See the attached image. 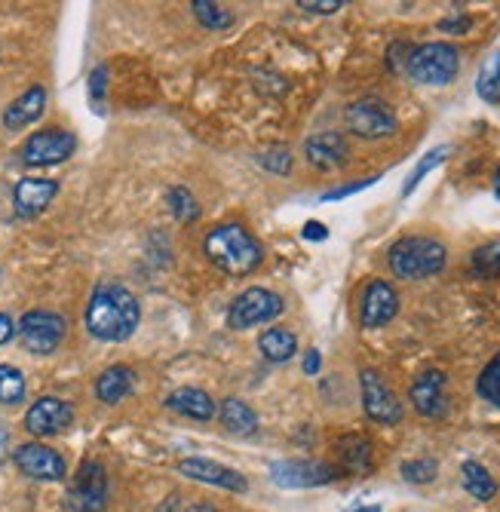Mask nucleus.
<instances>
[{
	"label": "nucleus",
	"mask_w": 500,
	"mask_h": 512,
	"mask_svg": "<svg viewBox=\"0 0 500 512\" xmlns=\"http://www.w3.org/2000/svg\"><path fill=\"white\" fill-rule=\"evenodd\" d=\"M448 151H451L448 145H439V148H433L430 154H424V157H421V163L412 169V175L405 178V184H402V197H412L418 184H421V181H424V178H427V175H430V172L445 160V157H448Z\"/></svg>",
	"instance_id": "c85d7f7f"
},
{
	"label": "nucleus",
	"mask_w": 500,
	"mask_h": 512,
	"mask_svg": "<svg viewBox=\"0 0 500 512\" xmlns=\"http://www.w3.org/2000/svg\"><path fill=\"white\" fill-rule=\"evenodd\" d=\"M359 390H362V411H366L369 421L384 424V427H393L402 421V402L396 399V393L390 390L381 371H375V368L362 371Z\"/></svg>",
	"instance_id": "6e6552de"
},
{
	"label": "nucleus",
	"mask_w": 500,
	"mask_h": 512,
	"mask_svg": "<svg viewBox=\"0 0 500 512\" xmlns=\"http://www.w3.org/2000/svg\"><path fill=\"white\" fill-rule=\"evenodd\" d=\"M166 408L181 417H191V421H212L215 417V402L200 387H178L166 396Z\"/></svg>",
	"instance_id": "aec40b11"
},
{
	"label": "nucleus",
	"mask_w": 500,
	"mask_h": 512,
	"mask_svg": "<svg viewBox=\"0 0 500 512\" xmlns=\"http://www.w3.org/2000/svg\"><path fill=\"white\" fill-rule=\"evenodd\" d=\"M258 350L267 362H289L298 353V338L289 329H267L258 341Z\"/></svg>",
	"instance_id": "b1692460"
},
{
	"label": "nucleus",
	"mask_w": 500,
	"mask_h": 512,
	"mask_svg": "<svg viewBox=\"0 0 500 512\" xmlns=\"http://www.w3.org/2000/svg\"><path fill=\"white\" fill-rule=\"evenodd\" d=\"M218 417H221L224 430H227V433H234V436H252V433L258 430V414L252 411L249 402H243V399H237V396H231V399H224V402H221Z\"/></svg>",
	"instance_id": "5701e85b"
},
{
	"label": "nucleus",
	"mask_w": 500,
	"mask_h": 512,
	"mask_svg": "<svg viewBox=\"0 0 500 512\" xmlns=\"http://www.w3.org/2000/svg\"><path fill=\"white\" fill-rule=\"evenodd\" d=\"M461 71V53L451 43H421L405 62V74L421 86H448Z\"/></svg>",
	"instance_id": "20e7f679"
},
{
	"label": "nucleus",
	"mask_w": 500,
	"mask_h": 512,
	"mask_svg": "<svg viewBox=\"0 0 500 512\" xmlns=\"http://www.w3.org/2000/svg\"><path fill=\"white\" fill-rule=\"evenodd\" d=\"M298 7L307 10V13H323V16H332L338 10H344V0H298Z\"/></svg>",
	"instance_id": "e433bc0d"
},
{
	"label": "nucleus",
	"mask_w": 500,
	"mask_h": 512,
	"mask_svg": "<svg viewBox=\"0 0 500 512\" xmlns=\"http://www.w3.org/2000/svg\"><path fill=\"white\" fill-rule=\"evenodd\" d=\"M7 448H10V430L0 424V463H4V457H7Z\"/></svg>",
	"instance_id": "79ce46f5"
},
{
	"label": "nucleus",
	"mask_w": 500,
	"mask_h": 512,
	"mask_svg": "<svg viewBox=\"0 0 500 512\" xmlns=\"http://www.w3.org/2000/svg\"><path fill=\"white\" fill-rule=\"evenodd\" d=\"M402 479L412 482V485H430L439 476V463L433 457H415V460H405L399 467Z\"/></svg>",
	"instance_id": "c756f323"
},
{
	"label": "nucleus",
	"mask_w": 500,
	"mask_h": 512,
	"mask_svg": "<svg viewBox=\"0 0 500 512\" xmlns=\"http://www.w3.org/2000/svg\"><path fill=\"white\" fill-rule=\"evenodd\" d=\"M476 92H479V99H482V102L500 105V50L491 53V56L485 59V65L479 68Z\"/></svg>",
	"instance_id": "393cba45"
},
{
	"label": "nucleus",
	"mask_w": 500,
	"mask_h": 512,
	"mask_svg": "<svg viewBox=\"0 0 500 512\" xmlns=\"http://www.w3.org/2000/svg\"><path fill=\"white\" fill-rule=\"evenodd\" d=\"M335 451H338V460H341V470L347 473H369L372 470V442L369 436L362 433H347L335 442Z\"/></svg>",
	"instance_id": "412c9836"
},
{
	"label": "nucleus",
	"mask_w": 500,
	"mask_h": 512,
	"mask_svg": "<svg viewBox=\"0 0 500 512\" xmlns=\"http://www.w3.org/2000/svg\"><path fill=\"white\" fill-rule=\"evenodd\" d=\"M178 473L194 479V482L215 485L221 491H234V494H243L249 488V482H246L243 473L224 467V463H218V460H209V457H188V460H181L178 463Z\"/></svg>",
	"instance_id": "dca6fc26"
},
{
	"label": "nucleus",
	"mask_w": 500,
	"mask_h": 512,
	"mask_svg": "<svg viewBox=\"0 0 500 512\" xmlns=\"http://www.w3.org/2000/svg\"><path fill=\"white\" fill-rule=\"evenodd\" d=\"M16 467L22 470V476L34 479V482H62L68 476V463L65 457L50 448V445H43V442H28V445H19L16 454Z\"/></svg>",
	"instance_id": "f8f14e48"
},
{
	"label": "nucleus",
	"mask_w": 500,
	"mask_h": 512,
	"mask_svg": "<svg viewBox=\"0 0 500 512\" xmlns=\"http://www.w3.org/2000/svg\"><path fill=\"white\" fill-rule=\"evenodd\" d=\"M25 375L16 365H0V405H19L25 399Z\"/></svg>",
	"instance_id": "cd10ccee"
},
{
	"label": "nucleus",
	"mask_w": 500,
	"mask_h": 512,
	"mask_svg": "<svg viewBox=\"0 0 500 512\" xmlns=\"http://www.w3.org/2000/svg\"><path fill=\"white\" fill-rule=\"evenodd\" d=\"M166 203H169V212L181 221V224H194L200 218V203L197 197L185 188V184H175V188L166 191Z\"/></svg>",
	"instance_id": "bb28decb"
},
{
	"label": "nucleus",
	"mask_w": 500,
	"mask_h": 512,
	"mask_svg": "<svg viewBox=\"0 0 500 512\" xmlns=\"http://www.w3.org/2000/svg\"><path fill=\"white\" fill-rule=\"evenodd\" d=\"M71 421H74L71 402H65L59 396H40L25 414V430L37 439H50V436L65 433L71 427Z\"/></svg>",
	"instance_id": "ddd939ff"
},
{
	"label": "nucleus",
	"mask_w": 500,
	"mask_h": 512,
	"mask_svg": "<svg viewBox=\"0 0 500 512\" xmlns=\"http://www.w3.org/2000/svg\"><path fill=\"white\" fill-rule=\"evenodd\" d=\"M461 476H464V488H467L470 497H476V500H491V497L497 494V485H494L491 473L482 467V463L467 460L464 467H461Z\"/></svg>",
	"instance_id": "a878e982"
},
{
	"label": "nucleus",
	"mask_w": 500,
	"mask_h": 512,
	"mask_svg": "<svg viewBox=\"0 0 500 512\" xmlns=\"http://www.w3.org/2000/svg\"><path fill=\"white\" fill-rule=\"evenodd\" d=\"M108 506V473L99 460L80 463L68 491V512H105Z\"/></svg>",
	"instance_id": "1a4fd4ad"
},
{
	"label": "nucleus",
	"mask_w": 500,
	"mask_h": 512,
	"mask_svg": "<svg viewBox=\"0 0 500 512\" xmlns=\"http://www.w3.org/2000/svg\"><path fill=\"white\" fill-rule=\"evenodd\" d=\"M341 476L338 467L323 460H277L270 467V479H274L277 488H289V491H301V488H320V485H332Z\"/></svg>",
	"instance_id": "9d476101"
},
{
	"label": "nucleus",
	"mask_w": 500,
	"mask_h": 512,
	"mask_svg": "<svg viewBox=\"0 0 500 512\" xmlns=\"http://www.w3.org/2000/svg\"><path fill=\"white\" fill-rule=\"evenodd\" d=\"M439 28H442V31H458V34H467V31H470V19H467V16H461V19H442V22H439Z\"/></svg>",
	"instance_id": "ea45409f"
},
{
	"label": "nucleus",
	"mask_w": 500,
	"mask_h": 512,
	"mask_svg": "<svg viewBox=\"0 0 500 512\" xmlns=\"http://www.w3.org/2000/svg\"><path fill=\"white\" fill-rule=\"evenodd\" d=\"M105 92H108V68L99 65L93 74H89V102L102 114L105 111Z\"/></svg>",
	"instance_id": "f704fd0d"
},
{
	"label": "nucleus",
	"mask_w": 500,
	"mask_h": 512,
	"mask_svg": "<svg viewBox=\"0 0 500 512\" xmlns=\"http://www.w3.org/2000/svg\"><path fill=\"white\" fill-rule=\"evenodd\" d=\"M191 10H194V16L200 19L203 28L224 31V28H231V25H234V16L227 13L224 7H218V4H209V0H194Z\"/></svg>",
	"instance_id": "7c9ffc66"
},
{
	"label": "nucleus",
	"mask_w": 500,
	"mask_h": 512,
	"mask_svg": "<svg viewBox=\"0 0 500 512\" xmlns=\"http://www.w3.org/2000/svg\"><path fill=\"white\" fill-rule=\"evenodd\" d=\"M347 512H381V506H378V503H372V506H366V503H356V506H350Z\"/></svg>",
	"instance_id": "37998d69"
},
{
	"label": "nucleus",
	"mask_w": 500,
	"mask_h": 512,
	"mask_svg": "<svg viewBox=\"0 0 500 512\" xmlns=\"http://www.w3.org/2000/svg\"><path fill=\"white\" fill-rule=\"evenodd\" d=\"M378 178H362V181H353V184H344V188H335V191H326L320 200L323 203H332V200H344V197H350V194H359V191H366V188H372Z\"/></svg>",
	"instance_id": "c9c22d12"
},
{
	"label": "nucleus",
	"mask_w": 500,
	"mask_h": 512,
	"mask_svg": "<svg viewBox=\"0 0 500 512\" xmlns=\"http://www.w3.org/2000/svg\"><path fill=\"white\" fill-rule=\"evenodd\" d=\"M304 157L313 169L332 172L341 169L350 160V145L341 132H316L304 142Z\"/></svg>",
	"instance_id": "f3484780"
},
{
	"label": "nucleus",
	"mask_w": 500,
	"mask_h": 512,
	"mask_svg": "<svg viewBox=\"0 0 500 512\" xmlns=\"http://www.w3.org/2000/svg\"><path fill=\"white\" fill-rule=\"evenodd\" d=\"M473 273L482 279H497L500 276V240L485 243L473 252Z\"/></svg>",
	"instance_id": "2f4dec72"
},
{
	"label": "nucleus",
	"mask_w": 500,
	"mask_h": 512,
	"mask_svg": "<svg viewBox=\"0 0 500 512\" xmlns=\"http://www.w3.org/2000/svg\"><path fill=\"white\" fill-rule=\"evenodd\" d=\"M494 197L500 200V169L494 172Z\"/></svg>",
	"instance_id": "49530a36"
},
{
	"label": "nucleus",
	"mask_w": 500,
	"mask_h": 512,
	"mask_svg": "<svg viewBox=\"0 0 500 512\" xmlns=\"http://www.w3.org/2000/svg\"><path fill=\"white\" fill-rule=\"evenodd\" d=\"M188 512H218L212 503H194V506H188Z\"/></svg>",
	"instance_id": "a18cd8bd"
},
{
	"label": "nucleus",
	"mask_w": 500,
	"mask_h": 512,
	"mask_svg": "<svg viewBox=\"0 0 500 512\" xmlns=\"http://www.w3.org/2000/svg\"><path fill=\"white\" fill-rule=\"evenodd\" d=\"M399 313V295L384 279H369L359 298V325L362 329H381Z\"/></svg>",
	"instance_id": "4468645a"
},
{
	"label": "nucleus",
	"mask_w": 500,
	"mask_h": 512,
	"mask_svg": "<svg viewBox=\"0 0 500 512\" xmlns=\"http://www.w3.org/2000/svg\"><path fill=\"white\" fill-rule=\"evenodd\" d=\"M19 341L28 353L34 356H50L62 347L65 335H68V322L65 316L53 313V310H28L19 325Z\"/></svg>",
	"instance_id": "39448f33"
},
{
	"label": "nucleus",
	"mask_w": 500,
	"mask_h": 512,
	"mask_svg": "<svg viewBox=\"0 0 500 512\" xmlns=\"http://www.w3.org/2000/svg\"><path fill=\"white\" fill-rule=\"evenodd\" d=\"M283 310H286V304L277 292L255 286V289H246L234 298L231 310H227V325H231L234 332H246L261 322L277 319Z\"/></svg>",
	"instance_id": "423d86ee"
},
{
	"label": "nucleus",
	"mask_w": 500,
	"mask_h": 512,
	"mask_svg": "<svg viewBox=\"0 0 500 512\" xmlns=\"http://www.w3.org/2000/svg\"><path fill=\"white\" fill-rule=\"evenodd\" d=\"M13 335H16V322H13V316L0 313V347H4L7 341H13Z\"/></svg>",
	"instance_id": "58836bf2"
},
{
	"label": "nucleus",
	"mask_w": 500,
	"mask_h": 512,
	"mask_svg": "<svg viewBox=\"0 0 500 512\" xmlns=\"http://www.w3.org/2000/svg\"><path fill=\"white\" fill-rule=\"evenodd\" d=\"M448 378L439 368H427L415 378L412 390H408V399H412L415 411L421 417H430V421H439V417L448 414Z\"/></svg>",
	"instance_id": "2eb2a0df"
},
{
	"label": "nucleus",
	"mask_w": 500,
	"mask_h": 512,
	"mask_svg": "<svg viewBox=\"0 0 500 512\" xmlns=\"http://www.w3.org/2000/svg\"><path fill=\"white\" fill-rule=\"evenodd\" d=\"M142 322V307L126 286L120 283H102L93 289L86 304V332L96 341L120 344L135 335Z\"/></svg>",
	"instance_id": "f257e3e1"
},
{
	"label": "nucleus",
	"mask_w": 500,
	"mask_h": 512,
	"mask_svg": "<svg viewBox=\"0 0 500 512\" xmlns=\"http://www.w3.org/2000/svg\"><path fill=\"white\" fill-rule=\"evenodd\" d=\"M77 151V138L68 129L47 126L34 132L22 145V163L25 166H59Z\"/></svg>",
	"instance_id": "9b49d317"
},
{
	"label": "nucleus",
	"mask_w": 500,
	"mask_h": 512,
	"mask_svg": "<svg viewBox=\"0 0 500 512\" xmlns=\"http://www.w3.org/2000/svg\"><path fill=\"white\" fill-rule=\"evenodd\" d=\"M476 393H479L485 402H491V405L500 408V353L482 368V375H479V381H476Z\"/></svg>",
	"instance_id": "473e14b6"
},
{
	"label": "nucleus",
	"mask_w": 500,
	"mask_h": 512,
	"mask_svg": "<svg viewBox=\"0 0 500 512\" xmlns=\"http://www.w3.org/2000/svg\"><path fill=\"white\" fill-rule=\"evenodd\" d=\"M43 111H47V89H43V86H31V89L22 92V96H19L16 102L7 105V111H4V126L13 129V132H19V129L31 126L34 120H40Z\"/></svg>",
	"instance_id": "6ab92c4d"
},
{
	"label": "nucleus",
	"mask_w": 500,
	"mask_h": 512,
	"mask_svg": "<svg viewBox=\"0 0 500 512\" xmlns=\"http://www.w3.org/2000/svg\"><path fill=\"white\" fill-rule=\"evenodd\" d=\"M387 261L393 276L418 283V279H430L445 270L448 249L433 237H402L399 243H393Z\"/></svg>",
	"instance_id": "7ed1b4c3"
},
{
	"label": "nucleus",
	"mask_w": 500,
	"mask_h": 512,
	"mask_svg": "<svg viewBox=\"0 0 500 512\" xmlns=\"http://www.w3.org/2000/svg\"><path fill=\"white\" fill-rule=\"evenodd\" d=\"M59 197V181L53 178H22L13 191V209L19 218H37Z\"/></svg>",
	"instance_id": "a211bd4d"
},
{
	"label": "nucleus",
	"mask_w": 500,
	"mask_h": 512,
	"mask_svg": "<svg viewBox=\"0 0 500 512\" xmlns=\"http://www.w3.org/2000/svg\"><path fill=\"white\" fill-rule=\"evenodd\" d=\"M203 252L218 270L231 273V276H246L264 261L261 243L240 224H221V227L209 230L203 240Z\"/></svg>",
	"instance_id": "f03ea898"
},
{
	"label": "nucleus",
	"mask_w": 500,
	"mask_h": 512,
	"mask_svg": "<svg viewBox=\"0 0 500 512\" xmlns=\"http://www.w3.org/2000/svg\"><path fill=\"white\" fill-rule=\"evenodd\" d=\"M178 509V494H172L169 500H166V506H160L157 512H175Z\"/></svg>",
	"instance_id": "c03bdc74"
},
{
	"label": "nucleus",
	"mask_w": 500,
	"mask_h": 512,
	"mask_svg": "<svg viewBox=\"0 0 500 512\" xmlns=\"http://www.w3.org/2000/svg\"><path fill=\"white\" fill-rule=\"evenodd\" d=\"M320 365H323L320 350H310V353L304 356V375H316V371H320Z\"/></svg>",
	"instance_id": "a19ab883"
},
{
	"label": "nucleus",
	"mask_w": 500,
	"mask_h": 512,
	"mask_svg": "<svg viewBox=\"0 0 500 512\" xmlns=\"http://www.w3.org/2000/svg\"><path fill=\"white\" fill-rule=\"evenodd\" d=\"M132 387H135V371L129 365H111L96 381V396L105 405H117L132 393Z\"/></svg>",
	"instance_id": "4be33fe9"
},
{
	"label": "nucleus",
	"mask_w": 500,
	"mask_h": 512,
	"mask_svg": "<svg viewBox=\"0 0 500 512\" xmlns=\"http://www.w3.org/2000/svg\"><path fill=\"white\" fill-rule=\"evenodd\" d=\"M304 240H329V230H326V224H320V221H307L304 224Z\"/></svg>",
	"instance_id": "4c0bfd02"
},
{
	"label": "nucleus",
	"mask_w": 500,
	"mask_h": 512,
	"mask_svg": "<svg viewBox=\"0 0 500 512\" xmlns=\"http://www.w3.org/2000/svg\"><path fill=\"white\" fill-rule=\"evenodd\" d=\"M258 166H264L274 175H289L292 172V154L286 148H267L258 154Z\"/></svg>",
	"instance_id": "72a5a7b5"
},
{
	"label": "nucleus",
	"mask_w": 500,
	"mask_h": 512,
	"mask_svg": "<svg viewBox=\"0 0 500 512\" xmlns=\"http://www.w3.org/2000/svg\"><path fill=\"white\" fill-rule=\"evenodd\" d=\"M344 123L353 135L369 138V142H378V138H387L399 129L396 111L381 99H359V102L347 105Z\"/></svg>",
	"instance_id": "0eeeda50"
}]
</instances>
